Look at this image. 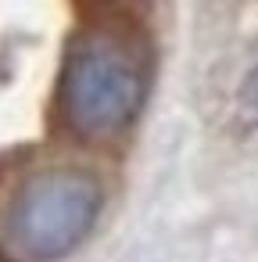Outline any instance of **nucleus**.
Returning <instances> with one entry per match:
<instances>
[{
  "label": "nucleus",
  "mask_w": 258,
  "mask_h": 262,
  "mask_svg": "<svg viewBox=\"0 0 258 262\" xmlns=\"http://www.w3.org/2000/svg\"><path fill=\"white\" fill-rule=\"evenodd\" d=\"M0 262H4V258H0Z\"/></svg>",
  "instance_id": "nucleus-5"
},
{
  "label": "nucleus",
  "mask_w": 258,
  "mask_h": 262,
  "mask_svg": "<svg viewBox=\"0 0 258 262\" xmlns=\"http://www.w3.org/2000/svg\"><path fill=\"white\" fill-rule=\"evenodd\" d=\"M247 101H251V112L258 115V69H254L251 79H247Z\"/></svg>",
  "instance_id": "nucleus-3"
},
{
  "label": "nucleus",
  "mask_w": 258,
  "mask_h": 262,
  "mask_svg": "<svg viewBox=\"0 0 258 262\" xmlns=\"http://www.w3.org/2000/svg\"><path fill=\"white\" fill-rule=\"evenodd\" d=\"M101 4H111V8H133V4H140V0H101Z\"/></svg>",
  "instance_id": "nucleus-4"
},
{
  "label": "nucleus",
  "mask_w": 258,
  "mask_h": 262,
  "mask_svg": "<svg viewBox=\"0 0 258 262\" xmlns=\"http://www.w3.org/2000/svg\"><path fill=\"white\" fill-rule=\"evenodd\" d=\"M151 86L147 43L119 22L86 26L61 65L58 112L83 140H111L133 126Z\"/></svg>",
  "instance_id": "nucleus-1"
},
{
  "label": "nucleus",
  "mask_w": 258,
  "mask_h": 262,
  "mask_svg": "<svg viewBox=\"0 0 258 262\" xmlns=\"http://www.w3.org/2000/svg\"><path fill=\"white\" fill-rule=\"evenodd\" d=\"M104 205V187L76 165L40 169L22 180L8 205V237L33 258H65L93 230Z\"/></svg>",
  "instance_id": "nucleus-2"
}]
</instances>
